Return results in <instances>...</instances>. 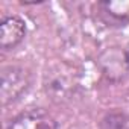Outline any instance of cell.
I'll return each mask as SVG.
<instances>
[{
  "instance_id": "cell-1",
  "label": "cell",
  "mask_w": 129,
  "mask_h": 129,
  "mask_svg": "<svg viewBox=\"0 0 129 129\" xmlns=\"http://www.w3.org/2000/svg\"><path fill=\"white\" fill-rule=\"evenodd\" d=\"M76 87V76L67 64H56L44 76V88L47 96L55 100H66Z\"/></svg>"
},
{
  "instance_id": "cell-2",
  "label": "cell",
  "mask_w": 129,
  "mask_h": 129,
  "mask_svg": "<svg viewBox=\"0 0 129 129\" xmlns=\"http://www.w3.org/2000/svg\"><path fill=\"white\" fill-rule=\"evenodd\" d=\"M30 84L29 73L17 66H8L2 70V103L8 105L17 100Z\"/></svg>"
},
{
  "instance_id": "cell-3",
  "label": "cell",
  "mask_w": 129,
  "mask_h": 129,
  "mask_svg": "<svg viewBox=\"0 0 129 129\" xmlns=\"http://www.w3.org/2000/svg\"><path fill=\"white\" fill-rule=\"evenodd\" d=\"M99 66L102 73L109 81H120L129 72V56L120 47H109L99 56Z\"/></svg>"
},
{
  "instance_id": "cell-4",
  "label": "cell",
  "mask_w": 129,
  "mask_h": 129,
  "mask_svg": "<svg viewBox=\"0 0 129 129\" xmlns=\"http://www.w3.org/2000/svg\"><path fill=\"white\" fill-rule=\"evenodd\" d=\"M8 129H56V121L43 109H27L11 120Z\"/></svg>"
},
{
  "instance_id": "cell-5",
  "label": "cell",
  "mask_w": 129,
  "mask_h": 129,
  "mask_svg": "<svg viewBox=\"0 0 129 129\" xmlns=\"http://www.w3.org/2000/svg\"><path fill=\"white\" fill-rule=\"evenodd\" d=\"M26 35V24L18 17H8L0 24V47L9 50L18 46Z\"/></svg>"
},
{
  "instance_id": "cell-6",
  "label": "cell",
  "mask_w": 129,
  "mask_h": 129,
  "mask_svg": "<svg viewBox=\"0 0 129 129\" xmlns=\"http://www.w3.org/2000/svg\"><path fill=\"white\" fill-rule=\"evenodd\" d=\"M102 6L105 8V12H108L115 20H129V0H109L103 2Z\"/></svg>"
},
{
  "instance_id": "cell-7",
  "label": "cell",
  "mask_w": 129,
  "mask_h": 129,
  "mask_svg": "<svg viewBox=\"0 0 129 129\" xmlns=\"http://www.w3.org/2000/svg\"><path fill=\"white\" fill-rule=\"evenodd\" d=\"M100 129H129V118L123 112H109L102 120Z\"/></svg>"
}]
</instances>
